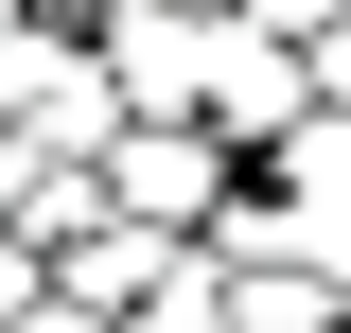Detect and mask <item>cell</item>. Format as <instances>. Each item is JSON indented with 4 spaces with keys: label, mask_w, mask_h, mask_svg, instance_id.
<instances>
[{
    "label": "cell",
    "mask_w": 351,
    "mask_h": 333,
    "mask_svg": "<svg viewBox=\"0 0 351 333\" xmlns=\"http://www.w3.org/2000/svg\"><path fill=\"white\" fill-rule=\"evenodd\" d=\"M228 193H246V158H228L211 123H123V140H106V210L158 228V246H211Z\"/></svg>",
    "instance_id": "cell-1"
},
{
    "label": "cell",
    "mask_w": 351,
    "mask_h": 333,
    "mask_svg": "<svg viewBox=\"0 0 351 333\" xmlns=\"http://www.w3.org/2000/svg\"><path fill=\"white\" fill-rule=\"evenodd\" d=\"M211 53L228 18H88V71L123 88V123H211Z\"/></svg>",
    "instance_id": "cell-2"
},
{
    "label": "cell",
    "mask_w": 351,
    "mask_h": 333,
    "mask_svg": "<svg viewBox=\"0 0 351 333\" xmlns=\"http://www.w3.org/2000/svg\"><path fill=\"white\" fill-rule=\"evenodd\" d=\"M299 123H316V71H299L281 36H246V18H228V53H211V140L263 175V158H281Z\"/></svg>",
    "instance_id": "cell-3"
},
{
    "label": "cell",
    "mask_w": 351,
    "mask_h": 333,
    "mask_svg": "<svg viewBox=\"0 0 351 333\" xmlns=\"http://www.w3.org/2000/svg\"><path fill=\"white\" fill-rule=\"evenodd\" d=\"M176 281H193V246H158V228H123V210L53 246V298H71V316H106V333H141V316H158Z\"/></svg>",
    "instance_id": "cell-4"
},
{
    "label": "cell",
    "mask_w": 351,
    "mask_h": 333,
    "mask_svg": "<svg viewBox=\"0 0 351 333\" xmlns=\"http://www.w3.org/2000/svg\"><path fill=\"white\" fill-rule=\"evenodd\" d=\"M263 193H299V210H351V106H316V123L263 158Z\"/></svg>",
    "instance_id": "cell-5"
},
{
    "label": "cell",
    "mask_w": 351,
    "mask_h": 333,
    "mask_svg": "<svg viewBox=\"0 0 351 333\" xmlns=\"http://www.w3.org/2000/svg\"><path fill=\"white\" fill-rule=\"evenodd\" d=\"M36 298H53V263H36V246H0V333L36 316Z\"/></svg>",
    "instance_id": "cell-6"
},
{
    "label": "cell",
    "mask_w": 351,
    "mask_h": 333,
    "mask_svg": "<svg viewBox=\"0 0 351 333\" xmlns=\"http://www.w3.org/2000/svg\"><path fill=\"white\" fill-rule=\"evenodd\" d=\"M299 71H316V106H351V18H334L316 53H299Z\"/></svg>",
    "instance_id": "cell-7"
},
{
    "label": "cell",
    "mask_w": 351,
    "mask_h": 333,
    "mask_svg": "<svg viewBox=\"0 0 351 333\" xmlns=\"http://www.w3.org/2000/svg\"><path fill=\"white\" fill-rule=\"evenodd\" d=\"M88 18H246V0H88Z\"/></svg>",
    "instance_id": "cell-8"
},
{
    "label": "cell",
    "mask_w": 351,
    "mask_h": 333,
    "mask_svg": "<svg viewBox=\"0 0 351 333\" xmlns=\"http://www.w3.org/2000/svg\"><path fill=\"white\" fill-rule=\"evenodd\" d=\"M18 333H106V316H71V298H36V316H18Z\"/></svg>",
    "instance_id": "cell-9"
},
{
    "label": "cell",
    "mask_w": 351,
    "mask_h": 333,
    "mask_svg": "<svg viewBox=\"0 0 351 333\" xmlns=\"http://www.w3.org/2000/svg\"><path fill=\"white\" fill-rule=\"evenodd\" d=\"M18 18H36V0H0V36H18Z\"/></svg>",
    "instance_id": "cell-10"
}]
</instances>
